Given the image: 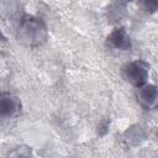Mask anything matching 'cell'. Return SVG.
<instances>
[{
  "instance_id": "obj_4",
  "label": "cell",
  "mask_w": 158,
  "mask_h": 158,
  "mask_svg": "<svg viewBox=\"0 0 158 158\" xmlns=\"http://www.w3.org/2000/svg\"><path fill=\"white\" fill-rule=\"evenodd\" d=\"M106 44L111 48L120 49V51H127L131 48L132 42L123 27H115L110 35L106 38Z\"/></svg>"
},
{
  "instance_id": "obj_6",
  "label": "cell",
  "mask_w": 158,
  "mask_h": 158,
  "mask_svg": "<svg viewBox=\"0 0 158 158\" xmlns=\"http://www.w3.org/2000/svg\"><path fill=\"white\" fill-rule=\"evenodd\" d=\"M7 158H33L28 151H25V149H15L14 152H11L9 154Z\"/></svg>"
},
{
  "instance_id": "obj_7",
  "label": "cell",
  "mask_w": 158,
  "mask_h": 158,
  "mask_svg": "<svg viewBox=\"0 0 158 158\" xmlns=\"http://www.w3.org/2000/svg\"><path fill=\"white\" fill-rule=\"evenodd\" d=\"M143 6L146 10H149L151 12H154L157 10V2H154V1H146V2H143Z\"/></svg>"
},
{
  "instance_id": "obj_1",
  "label": "cell",
  "mask_w": 158,
  "mask_h": 158,
  "mask_svg": "<svg viewBox=\"0 0 158 158\" xmlns=\"http://www.w3.org/2000/svg\"><path fill=\"white\" fill-rule=\"evenodd\" d=\"M17 40L27 47H38L46 42L48 32L42 19L26 15L21 19L17 27Z\"/></svg>"
},
{
  "instance_id": "obj_5",
  "label": "cell",
  "mask_w": 158,
  "mask_h": 158,
  "mask_svg": "<svg viewBox=\"0 0 158 158\" xmlns=\"http://www.w3.org/2000/svg\"><path fill=\"white\" fill-rule=\"evenodd\" d=\"M137 100L144 109H156L158 101L157 86L152 84H144L143 86L138 88Z\"/></svg>"
},
{
  "instance_id": "obj_2",
  "label": "cell",
  "mask_w": 158,
  "mask_h": 158,
  "mask_svg": "<svg viewBox=\"0 0 158 158\" xmlns=\"http://www.w3.org/2000/svg\"><path fill=\"white\" fill-rule=\"evenodd\" d=\"M122 78L130 83L131 85L136 86L137 89L143 86L149 75V64L142 59H136L126 63L121 70Z\"/></svg>"
},
{
  "instance_id": "obj_3",
  "label": "cell",
  "mask_w": 158,
  "mask_h": 158,
  "mask_svg": "<svg viewBox=\"0 0 158 158\" xmlns=\"http://www.w3.org/2000/svg\"><path fill=\"white\" fill-rule=\"evenodd\" d=\"M20 111V98L9 91H0V117H11L17 115Z\"/></svg>"
}]
</instances>
